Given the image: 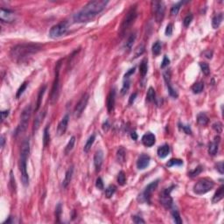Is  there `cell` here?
<instances>
[{"label": "cell", "mask_w": 224, "mask_h": 224, "mask_svg": "<svg viewBox=\"0 0 224 224\" xmlns=\"http://www.w3.org/2000/svg\"><path fill=\"white\" fill-rule=\"evenodd\" d=\"M109 1L95 0L88 3L81 11L74 15V21L77 23L89 22L102 11L105 9Z\"/></svg>", "instance_id": "obj_1"}, {"label": "cell", "mask_w": 224, "mask_h": 224, "mask_svg": "<svg viewBox=\"0 0 224 224\" xmlns=\"http://www.w3.org/2000/svg\"><path fill=\"white\" fill-rule=\"evenodd\" d=\"M41 46L39 44H22L13 47L11 51V56L17 61H22L29 56L37 53L41 50Z\"/></svg>", "instance_id": "obj_2"}, {"label": "cell", "mask_w": 224, "mask_h": 224, "mask_svg": "<svg viewBox=\"0 0 224 224\" xmlns=\"http://www.w3.org/2000/svg\"><path fill=\"white\" fill-rule=\"evenodd\" d=\"M30 153V142L29 139H26L21 146L20 152V172H21V180L25 186L29 184V176L27 173V158Z\"/></svg>", "instance_id": "obj_3"}, {"label": "cell", "mask_w": 224, "mask_h": 224, "mask_svg": "<svg viewBox=\"0 0 224 224\" xmlns=\"http://www.w3.org/2000/svg\"><path fill=\"white\" fill-rule=\"evenodd\" d=\"M215 186V182L208 178H203L198 180L196 184L193 186V192L196 194H204L212 190Z\"/></svg>", "instance_id": "obj_4"}, {"label": "cell", "mask_w": 224, "mask_h": 224, "mask_svg": "<svg viewBox=\"0 0 224 224\" xmlns=\"http://www.w3.org/2000/svg\"><path fill=\"white\" fill-rule=\"evenodd\" d=\"M31 113H32V107H31V105L27 106L24 109V110L22 111V113H21L20 125H18L16 131H15V135L22 133V132H24L27 130V126H28V123H29V119L31 117Z\"/></svg>", "instance_id": "obj_5"}, {"label": "cell", "mask_w": 224, "mask_h": 224, "mask_svg": "<svg viewBox=\"0 0 224 224\" xmlns=\"http://www.w3.org/2000/svg\"><path fill=\"white\" fill-rule=\"evenodd\" d=\"M60 66H61V60H59L56 63L55 67V76H54V81H53V88H52V92H51V103L53 104L56 103L58 96H59V83H60Z\"/></svg>", "instance_id": "obj_6"}, {"label": "cell", "mask_w": 224, "mask_h": 224, "mask_svg": "<svg viewBox=\"0 0 224 224\" xmlns=\"http://www.w3.org/2000/svg\"><path fill=\"white\" fill-rule=\"evenodd\" d=\"M137 16H138V13H137L136 6H132V9L128 12V13L126 14L125 19L123 20L122 25H121V33H124L129 27L132 26L136 20Z\"/></svg>", "instance_id": "obj_7"}, {"label": "cell", "mask_w": 224, "mask_h": 224, "mask_svg": "<svg viewBox=\"0 0 224 224\" xmlns=\"http://www.w3.org/2000/svg\"><path fill=\"white\" fill-rule=\"evenodd\" d=\"M158 185V180H155V181H152V183L148 185L145 188L144 192L139 194V201L140 202H147V203H150L151 202V195L152 194V193L154 192V190L157 188Z\"/></svg>", "instance_id": "obj_8"}, {"label": "cell", "mask_w": 224, "mask_h": 224, "mask_svg": "<svg viewBox=\"0 0 224 224\" xmlns=\"http://www.w3.org/2000/svg\"><path fill=\"white\" fill-rule=\"evenodd\" d=\"M152 11L155 15V20L158 23H160L165 16V7L163 2L160 1H152Z\"/></svg>", "instance_id": "obj_9"}, {"label": "cell", "mask_w": 224, "mask_h": 224, "mask_svg": "<svg viewBox=\"0 0 224 224\" xmlns=\"http://www.w3.org/2000/svg\"><path fill=\"white\" fill-rule=\"evenodd\" d=\"M67 31V25L65 22H61L53 26L49 31V37L52 39H57L64 35Z\"/></svg>", "instance_id": "obj_10"}, {"label": "cell", "mask_w": 224, "mask_h": 224, "mask_svg": "<svg viewBox=\"0 0 224 224\" xmlns=\"http://www.w3.org/2000/svg\"><path fill=\"white\" fill-rule=\"evenodd\" d=\"M89 96L88 94H85L79 102L78 103L76 104L74 110V117L75 118H79L81 116L82 112L84 111V110L87 107V104H88V102H89Z\"/></svg>", "instance_id": "obj_11"}, {"label": "cell", "mask_w": 224, "mask_h": 224, "mask_svg": "<svg viewBox=\"0 0 224 224\" xmlns=\"http://www.w3.org/2000/svg\"><path fill=\"white\" fill-rule=\"evenodd\" d=\"M172 187H169V188H165V190H163L162 193H160V203L164 206L165 208H170L172 205V198L171 197V192L172 190Z\"/></svg>", "instance_id": "obj_12"}, {"label": "cell", "mask_w": 224, "mask_h": 224, "mask_svg": "<svg viewBox=\"0 0 224 224\" xmlns=\"http://www.w3.org/2000/svg\"><path fill=\"white\" fill-rule=\"evenodd\" d=\"M164 79H165V83H166V87L168 89V92L170 94L172 97L173 98H177L178 97V93L175 90V89L172 86L171 84V74L169 71H166L164 73Z\"/></svg>", "instance_id": "obj_13"}, {"label": "cell", "mask_w": 224, "mask_h": 224, "mask_svg": "<svg viewBox=\"0 0 224 224\" xmlns=\"http://www.w3.org/2000/svg\"><path fill=\"white\" fill-rule=\"evenodd\" d=\"M14 13L13 12H11L10 10H5L4 8L1 9V13H0V20L2 22H5V23H11L14 20Z\"/></svg>", "instance_id": "obj_14"}, {"label": "cell", "mask_w": 224, "mask_h": 224, "mask_svg": "<svg viewBox=\"0 0 224 224\" xmlns=\"http://www.w3.org/2000/svg\"><path fill=\"white\" fill-rule=\"evenodd\" d=\"M68 121H69V116L67 114L65 117H63V118L61 119V121L58 125V128H57V134L58 136H62L65 132H66L67 129V125H68Z\"/></svg>", "instance_id": "obj_15"}, {"label": "cell", "mask_w": 224, "mask_h": 224, "mask_svg": "<svg viewBox=\"0 0 224 224\" xmlns=\"http://www.w3.org/2000/svg\"><path fill=\"white\" fill-rule=\"evenodd\" d=\"M103 161V152L102 150H98L95 153V156H94V165H95V168L96 172H99L101 170Z\"/></svg>", "instance_id": "obj_16"}, {"label": "cell", "mask_w": 224, "mask_h": 224, "mask_svg": "<svg viewBox=\"0 0 224 224\" xmlns=\"http://www.w3.org/2000/svg\"><path fill=\"white\" fill-rule=\"evenodd\" d=\"M150 164V157L146 154H142L137 161V167L139 170H144Z\"/></svg>", "instance_id": "obj_17"}, {"label": "cell", "mask_w": 224, "mask_h": 224, "mask_svg": "<svg viewBox=\"0 0 224 224\" xmlns=\"http://www.w3.org/2000/svg\"><path fill=\"white\" fill-rule=\"evenodd\" d=\"M115 100H116V90L115 89H112L107 98V109H108L109 113H111L114 110Z\"/></svg>", "instance_id": "obj_18"}, {"label": "cell", "mask_w": 224, "mask_h": 224, "mask_svg": "<svg viewBox=\"0 0 224 224\" xmlns=\"http://www.w3.org/2000/svg\"><path fill=\"white\" fill-rule=\"evenodd\" d=\"M142 142L143 144L147 146V147H151L152 145L155 144L156 142V138H155V135L152 134V132H147L146 134H145L142 138Z\"/></svg>", "instance_id": "obj_19"}, {"label": "cell", "mask_w": 224, "mask_h": 224, "mask_svg": "<svg viewBox=\"0 0 224 224\" xmlns=\"http://www.w3.org/2000/svg\"><path fill=\"white\" fill-rule=\"evenodd\" d=\"M219 143H220V138L219 137H215L214 141L209 145L208 147V153L211 156H215L218 152V149H219Z\"/></svg>", "instance_id": "obj_20"}, {"label": "cell", "mask_w": 224, "mask_h": 224, "mask_svg": "<svg viewBox=\"0 0 224 224\" xmlns=\"http://www.w3.org/2000/svg\"><path fill=\"white\" fill-rule=\"evenodd\" d=\"M73 172H74V167L73 166H70L68 168V170L66 172V174H65V178L62 181V186L64 188L67 187V186L69 185V183L71 182V179H72V176H73Z\"/></svg>", "instance_id": "obj_21"}, {"label": "cell", "mask_w": 224, "mask_h": 224, "mask_svg": "<svg viewBox=\"0 0 224 224\" xmlns=\"http://www.w3.org/2000/svg\"><path fill=\"white\" fill-rule=\"evenodd\" d=\"M224 196V186H221L219 188L217 189V191L215 192V195L213 196L212 199V202L213 203H217L220 201H222L223 199Z\"/></svg>", "instance_id": "obj_22"}, {"label": "cell", "mask_w": 224, "mask_h": 224, "mask_svg": "<svg viewBox=\"0 0 224 224\" xmlns=\"http://www.w3.org/2000/svg\"><path fill=\"white\" fill-rule=\"evenodd\" d=\"M169 152H170V147H169L168 145H164L162 146H159L158 151H157L158 156L160 158H165V157H167Z\"/></svg>", "instance_id": "obj_23"}, {"label": "cell", "mask_w": 224, "mask_h": 224, "mask_svg": "<svg viewBox=\"0 0 224 224\" xmlns=\"http://www.w3.org/2000/svg\"><path fill=\"white\" fill-rule=\"evenodd\" d=\"M223 20V14L218 13L216 14L213 20H212V27L214 29H217L218 27H220V25L222 24V21Z\"/></svg>", "instance_id": "obj_24"}, {"label": "cell", "mask_w": 224, "mask_h": 224, "mask_svg": "<svg viewBox=\"0 0 224 224\" xmlns=\"http://www.w3.org/2000/svg\"><path fill=\"white\" fill-rule=\"evenodd\" d=\"M208 121H209V119L204 112H201L197 115V123L200 125H207Z\"/></svg>", "instance_id": "obj_25"}, {"label": "cell", "mask_w": 224, "mask_h": 224, "mask_svg": "<svg viewBox=\"0 0 224 224\" xmlns=\"http://www.w3.org/2000/svg\"><path fill=\"white\" fill-rule=\"evenodd\" d=\"M125 149L124 147H120L118 150H117V162L120 163V164L125 163Z\"/></svg>", "instance_id": "obj_26"}, {"label": "cell", "mask_w": 224, "mask_h": 224, "mask_svg": "<svg viewBox=\"0 0 224 224\" xmlns=\"http://www.w3.org/2000/svg\"><path fill=\"white\" fill-rule=\"evenodd\" d=\"M46 115V111H43V113H40V115L35 118L34 120V123H33V132H37V130L40 128V125H41V122L43 121V118Z\"/></svg>", "instance_id": "obj_27"}, {"label": "cell", "mask_w": 224, "mask_h": 224, "mask_svg": "<svg viewBox=\"0 0 224 224\" xmlns=\"http://www.w3.org/2000/svg\"><path fill=\"white\" fill-rule=\"evenodd\" d=\"M147 71H148V61L147 60L145 59L141 61L139 65V73L142 75V77H145V74H147Z\"/></svg>", "instance_id": "obj_28"}, {"label": "cell", "mask_w": 224, "mask_h": 224, "mask_svg": "<svg viewBox=\"0 0 224 224\" xmlns=\"http://www.w3.org/2000/svg\"><path fill=\"white\" fill-rule=\"evenodd\" d=\"M135 40H136V33H132L129 36L128 40L126 41L125 43V49L127 51H131V49L132 48V46H133V43L135 42Z\"/></svg>", "instance_id": "obj_29"}, {"label": "cell", "mask_w": 224, "mask_h": 224, "mask_svg": "<svg viewBox=\"0 0 224 224\" xmlns=\"http://www.w3.org/2000/svg\"><path fill=\"white\" fill-rule=\"evenodd\" d=\"M95 140H96V135L93 134V135H91V136L89 138V139H88L87 142H86L85 145H84V148H83L84 152H89V151L90 148H91V146H92L93 144H94Z\"/></svg>", "instance_id": "obj_30"}, {"label": "cell", "mask_w": 224, "mask_h": 224, "mask_svg": "<svg viewBox=\"0 0 224 224\" xmlns=\"http://www.w3.org/2000/svg\"><path fill=\"white\" fill-rule=\"evenodd\" d=\"M50 143V133H49V126L47 125L44 130V135H43V145L44 147H46Z\"/></svg>", "instance_id": "obj_31"}, {"label": "cell", "mask_w": 224, "mask_h": 224, "mask_svg": "<svg viewBox=\"0 0 224 224\" xmlns=\"http://www.w3.org/2000/svg\"><path fill=\"white\" fill-rule=\"evenodd\" d=\"M46 89V86H43V88L40 89V93L38 95V100H37V103H36V109H35V111H38L39 109H40V105H41V101H42V97L45 94V91Z\"/></svg>", "instance_id": "obj_32"}, {"label": "cell", "mask_w": 224, "mask_h": 224, "mask_svg": "<svg viewBox=\"0 0 224 224\" xmlns=\"http://www.w3.org/2000/svg\"><path fill=\"white\" fill-rule=\"evenodd\" d=\"M183 165V161L181 159H179V158H172V159H170L166 163V165L168 167H172V166H180V165Z\"/></svg>", "instance_id": "obj_33"}, {"label": "cell", "mask_w": 224, "mask_h": 224, "mask_svg": "<svg viewBox=\"0 0 224 224\" xmlns=\"http://www.w3.org/2000/svg\"><path fill=\"white\" fill-rule=\"evenodd\" d=\"M155 96H156V93L153 88H149L148 91H147V95H146V101L149 103H152L155 100Z\"/></svg>", "instance_id": "obj_34"}, {"label": "cell", "mask_w": 224, "mask_h": 224, "mask_svg": "<svg viewBox=\"0 0 224 224\" xmlns=\"http://www.w3.org/2000/svg\"><path fill=\"white\" fill-rule=\"evenodd\" d=\"M204 89V83L203 82H197L195 84L192 86V90L194 94H199L201 93Z\"/></svg>", "instance_id": "obj_35"}, {"label": "cell", "mask_w": 224, "mask_h": 224, "mask_svg": "<svg viewBox=\"0 0 224 224\" xmlns=\"http://www.w3.org/2000/svg\"><path fill=\"white\" fill-rule=\"evenodd\" d=\"M161 48H162L161 43H160L159 41L155 42V43L152 45V53H153V55H155V56L158 55V54L160 53V52H161Z\"/></svg>", "instance_id": "obj_36"}, {"label": "cell", "mask_w": 224, "mask_h": 224, "mask_svg": "<svg viewBox=\"0 0 224 224\" xmlns=\"http://www.w3.org/2000/svg\"><path fill=\"white\" fill-rule=\"evenodd\" d=\"M145 46L144 44H140L138 47L135 49V53H134V58H138L140 55H142L143 53H145Z\"/></svg>", "instance_id": "obj_37"}, {"label": "cell", "mask_w": 224, "mask_h": 224, "mask_svg": "<svg viewBox=\"0 0 224 224\" xmlns=\"http://www.w3.org/2000/svg\"><path fill=\"white\" fill-rule=\"evenodd\" d=\"M117 190V187L116 186L114 185H110L105 190V196L107 198H110L115 193V192Z\"/></svg>", "instance_id": "obj_38"}, {"label": "cell", "mask_w": 224, "mask_h": 224, "mask_svg": "<svg viewBox=\"0 0 224 224\" xmlns=\"http://www.w3.org/2000/svg\"><path fill=\"white\" fill-rule=\"evenodd\" d=\"M74 143H75V138L74 137H72L70 140H69V142L67 143V145L66 148H65V154H68L69 152L72 151L73 147H74Z\"/></svg>", "instance_id": "obj_39"}, {"label": "cell", "mask_w": 224, "mask_h": 224, "mask_svg": "<svg viewBox=\"0 0 224 224\" xmlns=\"http://www.w3.org/2000/svg\"><path fill=\"white\" fill-rule=\"evenodd\" d=\"M117 182L120 186H125L126 183V176L125 173L124 171H121L118 173V177H117Z\"/></svg>", "instance_id": "obj_40"}, {"label": "cell", "mask_w": 224, "mask_h": 224, "mask_svg": "<svg viewBox=\"0 0 224 224\" xmlns=\"http://www.w3.org/2000/svg\"><path fill=\"white\" fill-rule=\"evenodd\" d=\"M183 5V2H179L177 4H175L172 7L171 9V14L172 16H176L179 13V11L180 9V6Z\"/></svg>", "instance_id": "obj_41"}, {"label": "cell", "mask_w": 224, "mask_h": 224, "mask_svg": "<svg viewBox=\"0 0 224 224\" xmlns=\"http://www.w3.org/2000/svg\"><path fill=\"white\" fill-rule=\"evenodd\" d=\"M200 67H201V69L202 73L204 74L205 75H208L209 73H210V69H209V66L208 63H205V62H201L200 63Z\"/></svg>", "instance_id": "obj_42"}, {"label": "cell", "mask_w": 224, "mask_h": 224, "mask_svg": "<svg viewBox=\"0 0 224 224\" xmlns=\"http://www.w3.org/2000/svg\"><path fill=\"white\" fill-rule=\"evenodd\" d=\"M172 218H173V221L175 222V223L178 224H181L182 223V220L180 218V215L179 214V212L177 210H173L172 212Z\"/></svg>", "instance_id": "obj_43"}, {"label": "cell", "mask_w": 224, "mask_h": 224, "mask_svg": "<svg viewBox=\"0 0 224 224\" xmlns=\"http://www.w3.org/2000/svg\"><path fill=\"white\" fill-rule=\"evenodd\" d=\"M202 170H203L202 166H201V165H199V166H197L193 171L190 172L188 173V175H189L191 178H193V177H195V176L199 175V174L202 172Z\"/></svg>", "instance_id": "obj_44"}, {"label": "cell", "mask_w": 224, "mask_h": 224, "mask_svg": "<svg viewBox=\"0 0 224 224\" xmlns=\"http://www.w3.org/2000/svg\"><path fill=\"white\" fill-rule=\"evenodd\" d=\"M193 16L192 14H188L186 16V18L183 20V25H184L185 27H188L190 26L191 22L193 21Z\"/></svg>", "instance_id": "obj_45"}, {"label": "cell", "mask_w": 224, "mask_h": 224, "mask_svg": "<svg viewBox=\"0 0 224 224\" xmlns=\"http://www.w3.org/2000/svg\"><path fill=\"white\" fill-rule=\"evenodd\" d=\"M129 89H130V81L128 79H126V81H125V82H124L123 88H122V89H121V94H122V95L126 94V93L128 92Z\"/></svg>", "instance_id": "obj_46"}, {"label": "cell", "mask_w": 224, "mask_h": 224, "mask_svg": "<svg viewBox=\"0 0 224 224\" xmlns=\"http://www.w3.org/2000/svg\"><path fill=\"white\" fill-rule=\"evenodd\" d=\"M27 82H24L23 84H21V86L20 87V89H18V91H17V95H16V97L17 98H19L21 96V95L24 93V91L26 90V89H27Z\"/></svg>", "instance_id": "obj_47"}, {"label": "cell", "mask_w": 224, "mask_h": 224, "mask_svg": "<svg viewBox=\"0 0 224 224\" xmlns=\"http://www.w3.org/2000/svg\"><path fill=\"white\" fill-rule=\"evenodd\" d=\"M213 129L217 133H222V123H220V122L215 123L213 125Z\"/></svg>", "instance_id": "obj_48"}, {"label": "cell", "mask_w": 224, "mask_h": 224, "mask_svg": "<svg viewBox=\"0 0 224 224\" xmlns=\"http://www.w3.org/2000/svg\"><path fill=\"white\" fill-rule=\"evenodd\" d=\"M215 169L217 170L221 174H223L224 173V165H223V162L222 161H220L218 162L217 164L215 165Z\"/></svg>", "instance_id": "obj_49"}, {"label": "cell", "mask_w": 224, "mask_h": 224, "mask_svg": "<svg viewBox=\"0 0 224 224\" xmlns=\"http://www.w3.org/2000/svg\"><path fill=\"white\" fill-rule=\"evenodd\" d=\"M96 186L98 188V189H100V190H103V188H104V186H103V179H102V178H97V179H96Z\"/></svg>", "instance_id": "obj_50"}, {"label": "cell", "mask_w": 224, "mask_h": 224, "mask_svg": "<svg viewBox=\"0 0 224 224\" xmlns=\"http://www.w3.org/2000/svg\"><path fill=\"white\" fill-rule=\"evenodd\" d=\"M165 35L166 36H171L172 34V24H168L165 28Z\"/></svg>", "instance_id": "obj_51"}, {"label": "cell", "mask_w": 224, "mask_h": 224, "mask_svg": "<svg viewBox=\"0 0 224 224\" xmlns=\"http://www.w3.org/2000/svg\"><path fill=\"white\" fill-rule=\"evenodd\" d=\"M169 63H170V60L169 58L165 55L164 56V59H163V61H162V63H161V68H165V67H167L169 65Z\"/></svg>", "instance_id": "obj_52"}, {"label": "cell", "mask_w": 224, "mask_h": 224, "mask_svg": "<svg viewBox=\"0 0 224 224\" xmlns=\"http://www.w3.org/2000/svg\"><path fill=\"white\" fill-rule=\"evenodd\" d=\"M132 221L135 222V223L139 224V223H145V220H143L141 217H139V216H132Z\"/></svg>", "instance_id": "obj_53"}, {"label": "cell", "mask_w": 224, "mask_h": 224, "mask_svg": "<svg viewBox=\"0 0 224 224\" xmlns=\"http://www.w3.org/2000/svg\"><path fill=\"white\" fill-rule=\"evenodd\" d=\"M60 214H61V204L59 203L56 207V209H55V215H56V217L60 218Z\"/></svg>", "instance_id": "obj_54"}, {"label": "cell", "mask_w": 224, "mask_h": 224, "mask_svg": "<svg viewBox=\"0 0 224 224\" xmlns=\"http://www.w3.org/2000/svg\"><path fill=\"white\" fill-rule=\"evenodd\" d=\"M135 73V67H132V68H131V69H129L128 70V72L126 73L125 74V79H128L131 75H132L133 74Z\"/></svg>", "instance_id": "obj_55"}, {"label": "cell", "mask_w": 224, "mask_h": 224, "mask_svg": "<svg viewBox=\"0 0 224 224\" xmlns=\"http://www.w3.org/2000/svg\"><path fill=\"white\" fill-rule=\"evenodd\" d=\"M180 126H181V128L183 129V131H184L186 134H191L192 133V131H191V129H190V126L189 125H180Z\"/></svg>", "instance_id": "obj_56"}, {"label": "cell", "mask_w": 224, "mask_h": 224, "mask_svg": "<svg viewBox=\"0 0 224 224\" xmlns=\"http://www.w3.org/2000/svg\"><path fill=\"white\" fill-rule=\"evenodd\" d=\"M110 123H109V121L108 120H106L105 123L103 125V130L105 132H107L109 130H110Z\"/></svg>", "instance_id": "obj_57"}, {"label": "cell", "mask_w": 224, "mask_h": 224, "mask_svg": "<svg viewBox=\"0 0 224 224\" xmlns=\"http://www.w3.org/2000/svg\"><path fill=\"white\" fill-rule=\"evenodd\" d=\"M9 115V110H3L1 111V116H2V122L5 121V119Z\"/></svg>", "instance_id": "obj_58"}, {"label": "cell", "mask_w": 224, "mask_h": 224, "mask_svg": "<svg viewBox=\"0 0 224 224\" xmlns=\"http://www.w3.org/2000/svg\"><path fill=\"white\" fill-rule=\"evenodd\" d=\"M137 96H138L137 93L132 94V96H131V97H130V100H129V104H132V103H134V101H135V99L137 97Z\"/></svg>", "instance_id": "obj_59"}, {"label": "cell", "mask_w": 224, "mask_h": 224, "mask_svg": "<svg viewBox=\"0 0 224 224\" xmlns=\"http://www.w3.org/2000/svg\"><path fill=\"white\" fill-rule=\"evenodd\" d=\"M131 137H132V139L133 140H137L138 139V135H137L136 132H132V134H131Z\"/></svg>", "instance_id": "obj_60"}, {"label": "cell", "mask_w": 224, "mask_h": 224, "mask_svg": "<svg viewBox=\"0 0 224 224\" xmlns=\"http://www.w3.org/2000/svg\"><path fill=\"white\" fill-rule=\"evenodd\" d=\"M1 147L3 148L4 147V145H5V137L4 136H1Z\"/></svg>", "instance_id": "obj_61"}, {"label": "cell", "mask_w": 224, "mask_h": 224, "mask_svg": "<svg viewBox=\"0 0 224 224\" xmlns=\"http://www.w3.org/2000/svg\"><path fill=\"white\" fill-rule=\"evenodd\" d=\"M205 55H206V57H207V58L211 59V58H212V52H210V51H208L207 53H205Z\"/></svg>", "instance_id": "obj_62"}]
</instances>
